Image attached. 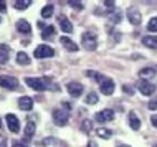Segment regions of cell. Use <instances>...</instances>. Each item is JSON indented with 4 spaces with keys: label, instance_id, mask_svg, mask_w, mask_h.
Returning <instances> with one entry per match:
<instances>
[{
    "label": "cell",
    "instance_id": "1",
    "mask_svg": "<svg viewBox=\"0 0 157 147\" xmlns=\"http://www.w3.org/2000/svg\"><path fill=\"white\" fill-rule=\"evenodd\" d=\"M25 83L35 91H48L53 88V83L50 78H25Z\"/></svg>",
    "mask_w": 157,
    "mask_h": 147
},
{
    "label": "cell",
    "instance_id": "2",
    "mask_svg": "<svg viewBox=\"0 0 157 147\" xmlns=\"http://www.w3.org/2000/svg\"><path fill=\"white\" fill-rule=\"evenodd\" d=\"M81 43H83V48L88 50V51H94L98 48V38L93 32H84L83 36H81Z\"/></svg>",
    "mask_w": 157,
    "mask_h": 147
},
{
    "label": "cell",
    "instance_id": "3",
    "mask_svg": "<svg viewBox=\"0 0 157 147\" xmlns=\"http://www.w3.org/2000/svg\"><path fill=\"white\" fill-rule=\"evenodd\" d=\"M68 119H70V112H68V109H53V123L56 126H60V127H63V126L68 124Z\"/></svg>",
    "mask_w": 157,
    "mask_h": 147
},
{
    "label": "cell",
    "instance_id": "4",
    "mask_svg": "<svg viewBox=\"0 0 157 147\" xmlns=\"http://www.w3.org/2000/svg\"><path fill=\"white\" fill-rule=\"evenodd\" d=\"M33 55H35V58H38V60H45V58L53 56L55 50L52 47H48V45H38L35 48V51H33Z\"/></svg>",
    "mask_w": 157,
    "mask_h": 147
},
{
    "label": "cell",
    "instance_id": "5",
    "mask_svg": "<svg viewBox=\"0 0 157 147\" xmlns=\"http://www.w3.org/2000/svg\"><path fill=\"white\" fill-rule=\"evenodd\" d=\"M137 88H139V91H141L144 96H152L155 93V85H154V83H151V81H147V79L139 81Z\"/></svg>",
    "mask_w": 157,
    "mask_h": 147
},
{
    "label": "cell",
    "instance_id": "6",
    "mask_svg": "<svg viewBox=\"0 0 157 147\" xmlns=\"http://www.w3.org/2000/svg\"><path fill=\"white\" fill-rule=\"evenodd\" d=\"M5 121H7V127L10 129V132L17 134L20 131V121H18V117H17L15 114H7Z\"/></svg>",
    "mask_w": 157,
    "mask_h": 147
},
{
    "label": "cell",
    "instance_id": "7",
    "mask_svg": "<svg viewBox=\"0 0 157 147\" xmlns=\"http://www.w3.org/2000/svg\"><path fill=\"white\" fill-rule=\"evenodd\" d=\"M0 86L7 89H17L18 88V79L13 76H0Z\"/></svg>",
    "mask_w": 157,
    "mask_h": 147
},
{
    "label": "cell",
    "instance_id": "8",
    "mask_svg": "<svg viewBox=\"0 0 157 147\" xmlns=\"http://www.w3.org/2000/svg\"><path fill=\"white\" fill-rule=\"evenodd\" d=\"M66 89H68V93H70L71 96H75V98H78V96H81V94H83L84 88H83V85H81V83L71 81V83H68V85H66Z\"/></svg>",
    "mask_w": 157,
    "mask_h": 147
},
{
    "label": "cell",
    "instance_id": "9",
    "mask_svg": "<svg viewBox=\"0 0 157 147\" xmlns=\"http://www.w3.org/2000/svg\"><path fill=\"white\" fill-rule=\"evenodd\" d=\"M114 119V111L113 109H103L101 112H98L96 114V121L98 123H109V121Z\"/></svg>",
    "mask_w": 157,
    "mask_h": 147
},
{
    "label": "cell",
    "instance_id": "10",
    "mask_svg": "<svg viewBox=\"0 0 157 147\" xmlns=\"http://www.w3.org/2000/svg\"><path fill=\"white\" fill-rule=\"evenodd\" d=\"M127 20H129V23H132V25H139L141 20H142L141 12H139L136 7H131L129 10H127Z\"/></svg>",
    "mask_w": 157,
    "mask_h": 147
},
{
    "label": "cell",
    "instance_id": "11",
    "mask_svg": "<svg viewBox=\"0 0 157 147\" xmlns=\"http://www.w3.org/2000/svg\"><path fill=\"white\" fill-rule=\"evenodd\" d=\"M99 89H101V93H103V94L111 96L114 93V81H113V79H109V78H106L104 81L99 85Z\"/></svg>",
    "mask_w": 157,
    "mask_h": 147
},
{
    "label": "cell",
    "instance_id": "12",
    "mask_svg": "<svg viewBox=\"0 0 157 147\" xmlns=\"http://www.w3.org/2000/svg\"><path fill=\"white\" fill-rule=\"evenodd\" d=\"M10 51H12V48L8 47L7 43L0 45V65H5V63L10 60Z\"/></svg>",
    "mask_w": 157,
    "mask_h": 147
},
{
    "label": "cell",
    "instance_id": "13",
    "mask_svg": "<svg viewBox=\"0 0 157 147\" xmlns=\"http://www.w3.org/2000/svg\"><path fill=\"white\" fill-rule=\"evenodd\" d=\"M127 124H129L131 129H134V131H139V129H141V119H139L137 114L132 112V111L129 112V116H127Z\"/></svg>",
    "mask_w": 157,
    "mask_h": 147
},
{
    "label": "cell",
    "instance_id": "14",
    "mask_svg": "<svg viewBox=\"0 0 157 147\" xmlns=\"http://www.w3.org/2000/svg\"><path fill=\"white\" fill-rule=\"evenodd\" d=\"M58 22H60V27H61V30L65 33H71V32H73V25H71V22L68 20L66 15H60V17H58Z\"/></svg>",
    "mask_w": 157,
    "mask_h": 147
},
{
    "label": "cell",
    "instance_id": "15",
    "mask_svg": "<svg viewBox=\"0 0 157 147\" xmlns=\"http://www.w3.org/2000/svg\"><path fill=\"white\" fill-rule=\"evenodd\" d=\"M60 43L63 45V47H65L66 50H68V51H78V45H76L75 43V41L73 40H71V38H68V36H61V40H60Z\"/></svg>",
    "mask_w": 157,
    "mask_h": 147
},
{
    "label": "cell",
    "instance_id": "16",
    "mask_svg": "<svg viewBox=\"0 0 157 147\" xmlns=\"http://www.w3.org/2000/svg\"><path fill=\"white\" fill-rule=\"evenodd\" d=\"M18 106H20V109H22V111H32V107H33V99L28 98V96H23V98L18 99Z\"/></svg>",
    "mask_w": 157,
    "mask_h": 147
},
{
    "label": "cell",
    "instance_id": "17",
    "mask_svg": "<svg viewBox=\"0 0 157 147\" xmlns=\"http://www.w3.org/2000/svg\"><path fill=\"white\" fill-rule=\"evenodd\" d=\"M35 131H36V124L33 123V119H28L27 121V127H25V139L30 141L33 137V134H35Z\"/></svg>",
    "mask_w": 157,
    "mask_h": 147
},
{
    "label": "cell",
    "instance_id": "18",
    "mask_svg": "<svg viewBox=\"0 0 157 147\" xmlns=\"http://www.w3.org/2000/svg\"><path fill=\"white\" fill-rule=\"evenodd\" d=\"M142 45H144V47H147V48L155 50V48H157V36H155V35L142 36Z\"/></svg>",
    "mask_w": 157,
    "mask_h": 147
},
{
    "label": "cell",
    "instance_id": "19",
    "mask_svg": "<svg viewBox=\"0 0 157 147\" xmlns=\"http://www.w3.org/2000/svg\"><path fill=\"white\" fill-rule=\"evenodd\" d=\"M17 30H18L20 33H25V35H28L30 33V30H32V27H30V23L27 22V20H18L17 22Z\"/></svg>",
    "mask_w": 157,
    "mask_h": 147
},
{
    "label": "cell",
    "instance_id": "20",
    "mask_svg": "<svg viewBox=\"0 0 157 147\" xmlns=\"http://www.w3.org/2000/svg\"><path fill=\"white\" fill-rule=\"evenodd\" d=\"M30 61H32L30 56H28L25 51H18V53H17V63H18V65L27 66V65H30Z\"/></svg>",
    "mask_w": 157,
    "mask_h": 147
},
{
    "label": "cell",
    "instance_id": "21",
    "mask_svg": "<svg viewBox=\"0 0 157 147\" xmlns=\"http://www.w3.org/2000/svg\"><path fill=\"white\" fill-rule=\"evenodd\" d=\"M55 33H56V30H55V27H45L43 28V32H41V38L43 40H50V38H53L55 36Z\"/></svg>",
    "mask_w": 157,
    "mask_h": 147
},
{
    "label": "cell",
    "instance_id": "22",
    "mask_svg": "<svg viewBox=\"0 0 157 147\" xmlns=\"http://www.w3.org/2000/svg\"><path fill=\"white\" fill-rule=\"evenodd\" d=\"M32 0H15L13 2V7L17 8V10H25V8H28L32 5Z\"/></svg>",
    "mask_w": 157,
    "mask_h": 147
},
{
    "label": "cell",
    "instance_id": "23",
    "mask_svg": "<svg viewBox=\"0 0 157 147\" xmlns=\"http://www.w3.org/2000/svg\"><path fill=\"white\" fill-rule=\"evenodd\" d=\"M139 76H141L142 79H147V81H149V78L155 76V71L152 68H142L141 71H139Z\"/></svg>",
    "mask_w": 157,
    "mask_h": 147
},
{
    "label": "cell",
    "instance_id": "24",
    "mask_svg": "<svg viewBox=\"0 0 157 147\" xmlns=\"http://www.w3.org/2000/svg\"><path fill=\"white\" fill-rule=\"evenodd\" d=\"M53 12H55V7L52 5V3L45 5L43 8H41V18H50V17L53 15Z\"/></svg>",
    "mask_w": 157,
    "mask_h": 147
},
{
    "label": "cell",
    "instance_id": "25",
    "mask_svg": "<svg viewBox=\"0 0 157 147\" xmlns=\"http://www.w3.org/2000/svg\"><path fill=\"white\" fill-rule=\"evenodd\" d=\"M96 134L101 139H109V137L113 136V131H109V129H106V127H99V129H96Z\"/></svg>",
    "mask_w": 157,
    "mask_h": 147
},
{
    "label": "cell",
    "instance_id": "26",
    "mask_svg": "<svg viewBox=\"0 0 157 147\" xmlns=\"http://www.w3.org/2000/svg\"><path fill=\"white\" fill-rule=\"evenodd\" d=\"M86 76L88 78H93V79H96V81H99V83H103L104 79H106V76H103V74H99V73H96V71H86Z\"/></svg>",
    "mask_w": 157,
    "mask_h": 147
},
{
    "label": "cell",
    "instance_id": "27",
    "mask_svg": "<svg viewBox=\"0 0 157 147\" xmlns=\"http://www.w3.org/2000/svg\"><path fill=\"white\" fill-rule=\"evenodd\" d=\"M91 129H93V123H91L90 119H84L83 123H81V131H83L84 134H90Z\"/></svg>",
    "mask_w": 157,
    "mask_h": 147
},
{
    "label": "cell",
    "instance_id": "28",
    "mask_svg": "<svg viewBox=\"0 0 157 147\" xmlns=\"http://www.w3.org/2000/svg\"><path fill=\"white\" fill-rule=\"evenodd\" d=\"M147 30L155 33L157 32V17H152V18L149 20V23H147Z\"/></svg>",
    "mask_w": 157,
    "mask_h": 147
},
{
    "label": "cell",
    "instance_id": "29",
    "mask_svg": "<svg viewBox=\"0 0 157 147\" xmlns=\"http://www.w3.org/2000/svg\"><path fill=\"white\" fill-rule=\"evenodd\" d=\"M98 99H99V98H98L96 93H90L86 98H84V103H86V104H96Z\"/></svg>",
    "mask_w": 157,
    "mask_h": 147
},
{
    "label": "cell",
    "instance_id": "30",
    "mask_svg": "<svg viewBox=\"0 0 157 147\" xmlns=\"http://www.w3.org/2000/svg\"><path fill=\"white\" fill-rule=\"evenodd\" d=\"M68 5H70L71 8H75V10H81V8H83V2H76V0H70V2H68Z\"/></svg>",
    "mask_w": 157,
    "mask_h": 147
},
{
    "label": "cell",
    "instance_id": "31",
    "mask_svg": "<svg viewBox=\"0 0 157 147\" xmlns=\"http://www.w3.org/2000/svg\"><path fill=\"white\" fill-rule=\"evenodd\" d=\"M111 22H113V23H119V22H121V12H119V10H116V12L111 15Z\"/></svg>",
    "mask_w": 157,
    "mask_h": 147
},
{
    "label": "cell",
    "instance_id": "32",
    "mask_svg": "<svg viewBox=\"0 0 157 147\" xmlns=\"http://www.w3.org/2000/svg\"><path fill=\"white\" fill-rule=\"evenodd\" d=\"M0 147H7V136L0 134Z\"/></svg>",
    "mask_w": 157,
    "mask_h": 147
},
{
    "label": "cell",
    "instance_id": "33",
    "mask_svg": "<svg viewBox=\"0 0 157 147\" xmlns=\"http://www.w3.org/2000/svg\"><path fill=\"white\" fill-rule=\"evenodd\" d=\"M149 109H152V111H155V109H157V98H155V99H151Z\"/></svg>",
    "mask_w": 157,
    "mask_h": 147
},
{
    "label": "cell",
    "instance_id": "34",
    "mask_svg": "<svg viewBox=\"0 0 157 147\" xmlns=\"http://www.w3.org/2000/svg\"><path fill=\"white\" fill-rule=\"evenodd\" d=\"M104 7H108V8H114V2L113 0H104Z\"/></svg>",
    "mask_w": 157,
    "mask_h": 147
},
{
    "label": "cell",
    "instance_id": "35",
    "mask_svg": "<svg viewBox=\"0 0 157 147\" xmlns=\"http://www.w3.org/2000/svg\"><path fill=\"white\" fill-rule=\"evenodd\" d=\"M124 93L132 94V93H134V88H132V86H124Z\"/></svg>",
    "mask_w": 157,
    "mask_h": 147
},
{
    "label": "cell",
    "instance_id": "36",
    "mask_svg": "<svg viewBox=\"0 0 157 147\" xmlns=\"http://www.w3.org/2000/svg\"><path fill=\"white\" fill-rule=\"evenodd\" d=\"M151 123H152V126H154V127H157V116H155V114L151 116Z\"/></svg>",
    "mask_w": 157,
    "mask_h": 147
},
{
    "label": "cell",
    "instance_id": "37",
    "mask_svg": "<svg viewBox=\"0 0 157 147\" xmlns=\"http://www.w3.org/2000/svg\"><path fill=\"white\" fill-rule=\"evenodd\" d=\"M5 10H7L5 2H3V0H0V12H5Z\"/></svg>",
    "mask_w": 157,
    "mask_h": 147
},
{
    "label": "cell",
    "instance_id": "38",
    "mask_svg": "<svg viewBox=\"0 0 157 147\" xmlns=\"http://www.w3.org/2000/svg\"><path fill=\"white\" fill-rule=\"evenodd\" d=\"M88 147H99V145H98L96 141H90V142H88Z\"/></svg>",
    "mask_w": 157,
    "mask_h": 147
},
{
    "label": "cell",
    "instance_id": "39",
    "mask_svg": "<svg viewBox=\"0 0 157 147\" xmlns=\"http://www.w3.org/2000/svg\"><path fill=\"white\" fill-rule=\"evenodd\" d=\"M55 147H66V145L63 144V142H60V141H56V142H55Z\"/></svg>",
    "mask_w": 157,
    "mask_h": 147
},
{
    "label": "cell",
    "instance_id": "40",
    "mask_svg": "<svg viewBox=\"0 0 157 147\" xmlns=\"http://www.w3.org/2000/svg\"><path fill=\"white\" fill-rule=\"evenodd\" d=\"M13 147H28V145H23L22 142H13Z\"/></svg>",
    "mask_w": 157,
    "mask_h": 147
},
{
    "label": "cell",
    "instance_id": "41",
    "mask_svg": "<svg viewBox=\"0 0 157 147\" xmlns=\"http://www.w3.org/2000/svg\"><path fill=\"white\" fill-rule=\"evenodd\" d=\"M152 70H154V71H155V74H157V66H152Z\"/></svg>",
    "mask_w": 157,
    "mask_h": 147
},
{
    "label": "cell",
    "instance_id": "42",
    "mask_svg": "<svg viewBox=\"0 0 157 147\" xmlns=\"http://www.w3.org/2000/svg\"><path fill=\"white\" fill-rule=\"evenodd\" d=\"M117 147H131V145H124V144H121V145H117Z\"/></svg>",
    "mask_w": 157,
    "mask_h": 147
},
{
    "label": "cell",
    "instance_id": "43",
    "mask_svg": "<svg viewBox=\"0 0 157 147\" xmlns=\"http://www.w3.org/2000/svg\"><path fill=\"white\" fill-rule=\"evenodd\" d=\"M154 147H157V144H155V145H154Z\"/></svg>",
    "mask_w": 157,
    "mask_h": 147
},
{
    "label": "cell",
    "instance_id": "44",
    "mask_svg": "<svg viewBox=\"0 0 157 147\" xmlns=\"http://www.w3.org/2000/svg\"><path fill=\"white\" fill-rule=\"evenodd\" d=\"M0 126H2V123H0Z\"/></svg>",
    "mask_w": 157,
    "mask_h": 147
}]
</instances>
